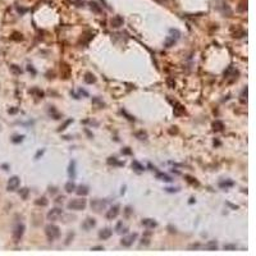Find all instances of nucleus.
<instances>
[{"label":"nucleus","instance_id":"obj_1","mask_svg":"<svg viewBox=\"0 0 256 256\" xmlns=\"http://www.w3.org/2000/svg\"><path fill=\"white\" fill-rule=\"evenodd\" d=\"M45 234H46L48 240L52 242L60 237V228L58 226H55V224H48L45 227Z\"/></svg>","mask_w":256,"mask_h":256},{"label":"nucleus","instance_id":"obj_2","mask_svg":"<svg viewBox=\"0 0 256 256\" xmlns=\"http://www.w3.org/2000/svg\"><path fill=\"white\" fill-rule=\"evenodd\" d=\"M87 206V200L85 199H73L68 202L67 208L69 210H76V211H79V210H85Z\"/></svg>","mask_w":256,"mask_h":256},{"label":"nucleus","instance_id":"obj_3","mask_svg":"<svg viewBox=\"0 0 256 256\" xmlns=\"http://www.w3.org/2000/svg\"><path fill=\"white\" fill-rule=\"evenodd\" d=\"M24 230H26V227H24L23 223H18L14 227V230H13V240H14V242H19L22 240Z\"/></svg>","mask_w":256,"mask_h":256},{"label":"nucleus","instance_id":"obj_4","mask_svg":"<svg viewBox=\"0 0 256 256\" xmlns=\"http://www.w3.org/2000/svg\"><path fill=\"white\" fill-rule=\"evenodd\" d=\"M119 213H121V205L114 204L113 206H110L109 208V210H108L106 214H105V216H106L108 220H113L119 215Z\"/></svg>","mask_w":256,"mask_h":256},{"label":"nucleus","instance_id":"obj_5","mask_svg":"<svg viewBox=\"0 0 256 256\" xmlns=\"http://www.w3.org/2000/svg\"><path fill=\"white\" fill-rule=\"evenodd\" d=\"M137 237H138V234H137V233L127 234V236H124V237L121 240V245H122V246H124V247H131L132 245L136 242Z\"/></svg>","mask_w":256,"mask_h":256},{"label":"nucleus","instance_id":"obj_6","mask_svg":"<svg viewBox=\"0 0 256 256\" xmlns=\"http://www.w3.org/2000/svg\"><path fill=\"white\" fill-rule=\"evenodd\" d=\"M105 208H106V201H105V200L96 199V200H92V201H91V209H92L94 211L100 213L101 210H104Z\"/></svg>","mask_w":256,"mask_h":256},{"label":"nucleus","instance_id":"obj_7","mask_svg":"<svg viewBox=\"0 0 256 256\" xmlns=\"http://www.w3.org/2000/svg\"><path fill=\"white\" fill-rule=\"evenodd\" d=\"M62 215H63V210L60 208H54L48 213L46 218H48V220H50V222H55V220H58Z\"/></svg>","mask_w":256,"mask_h":256},{"label":"nucleus","instance_id":"obj_8","mask_svg":"<svg viewBox=\"0 0 256 256\" xmlns=\"http://www.w3.org/2000/svg\"><path fill=\"white\" fill-rule=\"evenodd\" d=\"M19 183H21L19 177H17V176L10 177L9 181H8V184H6V190L10 191V192H12V191H16L17 188L19 187Z\"/></svg>","mask_w":256,"mask_h":256},{"label":"nucleus","instance_id":"obj_9","mask_svg":"<svg viewBox=\"0 0 256 256\" xmlns=\"http://www.w3.org/2000/svg\"><path fill=\"white\" fill-rule=\"evenodd\" d=\"M95 227H96V220L94 218H86L82 223V229H85V230H91Z\"/></svg>","mask_w":256,"mask_h":256},{"label":"nucleus","instance_id":"obj_10","mask_svg":"<svg viewBox=\"0 0 256 256\" xmlns=\"http://www.w3.org/2000/svg\"><path fill=\"white\" fill-rule=\"evenodd\" d=\"M111 236H113V229L111 228H103L101 230H99L100 240H109Z\"/></svg>","mask_w":256,"mask_h":256},{"label":"nucleus","instance_id":"obj_11","mask_svg":"<svg viewBox=\"0 0 256 256\" xmlns=\"http://www.w3.org/2000/svg\"><path fill=\"white\" fill-rule=\"evenodd\" d=\"M123 23H124V21H123V18H122L121 16H115L110 21V24H111V27H113V28H119L121 26H123Z\"/></svg>","mask_w":256,"mask_h":256},{"label":"nucleus","instance_id":"obj_12","mask_svg":"<svg viewBox=\"0 0 256 256\" xmlns=\"http://www.w3.org/2000/svg\"><path fill=\"white\" fill-rule=\"evenodd\" d=\"M142 226L146 227L147 229H154L155 227H157V223H156L154 219L146 218V219H142Z\"/></svg>","mask_w":256,"mask_h":256},{"label":"nucleus","instance_id":"obj_13","mask_svg":"<svg viewBox=\"0 0 256 256\" xmlns=\"http://www.w3.org/2000/svg\"><path fill=\"white\" fill-rule=\"evenodd\" d=\"M68 174H69V178H71L72 181L76 178V161H74V160H72L71 163H69Z\"/></svg>","mask_w":256,"mask_h":256},{"label":"nucleus","instance_id":"obj_14","mask_svg":"<svg viewBox=\"0 0 256 256\" xmlns=\"http://www.w3.org/2000/svg\"><path fill=\"white\" fill-rule=\"evenodd\" d=\"M76 192H77V195H79V196H86V195H89L90 190H89L87 186L81 184V186H78V187H76Z\"/></svg>","mask_w":256,"mask_h":256},{"label":"nucleus","instance_id":"obj_15","mask_svg":"<svg viewBox=\"0 0 256 256\" xmlns=\"http://www.w3.org/2000/svg\"><path fill=\"white\" fill-rule=\"evenodd\" d=\"M76 183L73 181H69V182H67L65 183V186H64V190H65V192L67 194H72V192H74L76 191Z\"/></svg>","mask_w":256,"mask_h":256},{"label":"nucleus","instance_id":"obj_16","mask_svg":"<svg viewBox=\"0 0 256 256\" xmlns=\"http://www.w3.org/2000/svg\"><path fill=\"white\" fill-rule=\"evenodd\" d=\"M115 230H117V233H119V234H123V233L128 232V228L124 226L123 222H118L117 227H115Z\"/></svg>","mask_w":256,"mask_h":256},{"label":"nucleus","instance_id":"obj_17","mask_svg":"<svg viewBox=\"0 0 256 256\" xmlns=\"http://www.w3.org/2000/svg\"><path fill=\"white\" fill-rule=\"evenodd\" d=\"M233 186H234V182H233V181H230V179H226V181L219 182V187H220V188H223V190H227V188L233 187Z\"/></svg>","mask_w":256,"mask_h":256},{"label":"nucleus","instance_id":"obj_18","mask_svg":"<svg viewBox=\"0 0 256 256\" xmlns=\"http://www.w3.org/2000/svg\"><path fill=\"white\" fill-rule=\"evenodd\" d=\"M83 81H85L86 83H89V85H92V83L96 82V77L92 74V73H86L85 77H83Z\"/></svg>","mask_w":256,"mask_h":256},{"label":"nucleus","instance_id":"obj_19","mask_svg":"<svg viewBox=\"0 0 256 256\" xmlns=\"http://www.w3.org/2000/svg\"><path fill=\"white\" fill-rule=\"evenodd\" d=\"M205 250H209V251H215L216 248H218V242L216 241H209L208 243L205 245Z\"/></svg>","mask_w":256,"mask_h":256},{"label":"nucleus","instance_id":"obj_20","mask_svg":"<svg viewBox=\"0 0 256 256\" xmlns=\"http://www.w3.org/2000/svg\"><path fill=\"white\" fill-rule=\"evenodd\" d=\"M223 128H224V123L222 121H215L213 123V129L215 132H219V131H223Z\"/></svg>","mask_w":256,"mask_h":256},{"label":"nucleus","instance_id":"obj_21","mask_svg":"<svg viewBox=\"0 0 256 256\" xmlns=\"http://www.w3.org/2000/svg\"><path fill=\"white\" fill-rule=\"evenodd\" d=\"M132 168H133V169H135L136 172H143V170H145L143 165H142L141 163H138L137 160H133V161H132Z\"/></svg>","mask_w":256,"mask_h":256},{"label":"nucleus","instance_id":"obj_22","mask_svg":"<svg viewBox=\"0 0 256 256\" xmlns=\"http://www.w3.org/2000/svg\"><path fill=\"white\" fill-rule=\"evenodd\" d=\"M183 113H184V108L179 103H177V104H176V108H174V115L179 117V115H182Z\"/></svg>","mask_w":256,"mask_h":256},{"label":"nucleus","instance_id":"obj_23","mask_svg":"<svg viewBox=\"0 0 256 256\" xmlns=\"http://www.w3.org/2000/svg\"><path fill=\"white\" fill-rule=\"evenodd\" d=\"M35 204H36L37 206H48V204H49V200L46 199V197H38L36 201H35Z\"/></svg>","mask_w":256,"mask_h":256},{"label":"nucleus","instance_id":"obj_24","mask_svg":"<svg viewBox=\"0 0 256 256\" xmlns=\"http://www.w3.org/2000/svg\"><path fill=\"white\" fill-rule=\"evenodd\" d=\"M156 177L159 178L160 181H165V182H172V181H173L169 176H168V174H165V173H160V172H157V173H156Z\"/></svg>","mask_w":256,"mask_h":256},{"label":"nucleus","instance_id":"obj_25","mask_svg":"<svg viewBox=\"0 0 256 256\" xmlns=\"http://www.w3.org/2000/svg\"><path fill=\"white\" fill-rule=\"evenodd\" d=\"M176 38L174 37H172V36H168L167 38H165V41H164V44H165V46L167 48H172L174 44H176Z\"/></svg>","mask_w":256,"mask_h":256},{"label":"nucleus","instance_id":"obj_26","mask_svg":"<svg viewBox=\"0 0 256 256\" xmlns=\"http://www.w3.org/2000/svg\"><path fill=\"white\" fill-rule=\"evenodd\" d=\"M135 135H136V137H137L138 140H146L147 138V133L143 132V131H138V132H136Z\"/></svg>","mask_w":256,"mask_h":256},{"label":"nucleus","instance_id":"obj_27","mask_svg":"<svg viewBox=\"0 0 256 256\" xmlns=\"http://www.w3.org/2000/svg\"><path fill=\"white\" fill-rule=\"evenodd\" d=\"M28 192H30L28 188H22V190H19V195H21V197L26 200V199H27V196H28Z\"/></svg>","mask_w":256,"mask_h":256},{"label":"nucleus","instance_id":"obj_28","mask_svg":"<svg viewBox=\"0 0 256 256\" xmlns=\"http://www.w3.org/2000/svg\"><path fill=\"white\" fill-rule=\"evenodd\" d=\"M23 138H24V136L23 135H18V136H14V137L12 138V142L13 143H19V142H22L23 141Z\"/></svg>","mask_w":256,"mask_h":256},{"label":"nucleus","instance_id":"obj_29","mask_svg":"<svg viewBox=\"0 0 256 256\" xmlns=\"http://www.w3.org/2000/svg\"><path fill=\"white\" fill-rule=\"evenodd\" d=\"M10 69H12L13 73H16V74H21V73H22V69H21L18 65H14V64L10 65Z\"/></svg>","mask_w":256,"mask_h":256},{"label":"nucleus","instance_id":"obj_30","mask_svg":"<svg viewBox=\"0 0 256 256\" xmlns=\"http://www.w3.org/2000/svg\"><path fill=\"white\" fill-rule=\"evenodd\" d=\"M108 164H115V165H122V163H118L115 157H109V159H108Z\"/></svg>","mask_w":256,"mask_h":256},{"label":"nucleus","instance_id":"obj_31","mask_svg":"<svg viewBox=\"0 0 256 256\" xmlns=\"http://www.w3.org/2000/svg\"><path fill=\"white\" fill-rule=\"evenodd\" d=\"M72 122H73L72 119H68V121H67V122H64V124H63V126H60V128H59V131H64V129L67 128V126H68V124H71Z\"/></svg>","mask_w":256,"mask_h":256},{"label":"nucleus","instance_id":"obj_32","mask_svg":"<svg viewBox=\"0 0 256 256\" xmlns=\"http://www.w3.org/2000/svg\"><path fill=\"white\" fill-rule=\"evenodd\" d=\"M165 191L169 192V194H173V192H178V191H179V188H177V187H167Z\"/></svg>","mask_w":256,"mask_h":256},{"label":"nucleus","instance_id":"obj_33","mask_svg":"<svg viewBox=\"0 0 256 256\" xmlns=\"http://www.w3.org/2000/svg\"><path fill=\"white\" fill-rule=\"evenodd\" d=\"M236 245H230V243H227L224 245V250H236Z\"/></svg>","mask_w":256,"mask_h":256},{"label":"nucleus","instance_id":"obj_34","mask_svg":"<svg viewBox=\"0 0 256 256\" xmlns=\"http://www.w3.org/2000/svg\"><path fill=\"white\" fill-rule=\"evenodd\" d=\"M245 96L247 97V87H246V89H243V91H242V95H241V101H242V103H245V101H246V100H245Z\"/></svg>","mask_w":256,"mask_h":256},{"label":"nucleus","instance_id":"obj_35","mask_svg":"<svg viewBox=\"0 0 256 256\" xmlns=\"http://www.w3.org/2000/svg\"><path fill=\"white\" fill-rule=\"evenodd\" d=\"M122 154H123V155H131L132 151L129 150V147H124V149L122 150Z\"/></svg>","mask_w":256,"mask_h":256},{"label":"nucleus","instance_id":"obj_36","mask_svg":"<svg viewBox=\"0 0 256 256\" xmlns=\"http://www.w3.org/2000/svg\"><path fill=\"white\" fill-rule=\"evenodd\" d=\"M73 236H74V233H69L68 234V237H67V240H65V245H69L71 240H73Z\"/></svg>","mask_w":256,"mask_h":256},{"label":"nucleus","instance_id":"obj_37","mask_svg":"<svg viewBox=\"0 0 256 256\" xmlns=\"http://www.w3.org/2000/svg\"><path fill=\"white\" fill-rule=\"evenodd\" d=\"M91 8H92L94 10H95V12H100V8H99V6H97V4H96V3H91Z\"/></svg>","mask_w":256,"mask_h":256},{"label":"nucleus","instance_id":"obj_38","mask_svg":"<svg viewBox=\"0 0 256 256\" xmlns=\"http://www.w3.org/2000/svg\"><path fill=\"white\" fill-rule=\"evenodd\" d=\"M122 113H123V114L126 115V117H127V118L129 119V121H135V118H133L132 115H129V114H128V113H127V111H126V110H122Z\"/></svg>","mask_w":256,"mask_h":256},{"label":"nucleus","instance_id":"obj_39","mask_svg":"<svg viewBox=\"0 0 256 256\" xmlns=\"http://www.w3.org/2000/svg\"><path fill=\"white\" fill-rule=\"evenodd\" d=\"M168 86H169L170 89H173V87L176 86V83L173 82V79H172V78H169V79H168Z\"/></svg>","mask_w":256,"mask_h":256},{"label":"nucleus","instance_id":"obj_40","mask_svg":"<svg viewBox=\"0 0 256 256\" xmlns=\"http://www.w3.org/2000/svg\"><path fill=\"white\" fill-rule=\"evenodd\" d=\"M27 71H28V72H32V74H36V71H35V68H33L32 65H28V67H27Z\"/></svg>","mask_w":256,"mask_h":256},{"label":"nucleus","instance_id":"obj_41","mask_svg":"<svg viewBox=\"0 0 256 256\" xmlns=\"http://www.w3.org/2000/svg\"><path fill=\"white\" fill-rule=\"evenodd\" d=\"M44 152H45V150H40V151H38V152L36 154V156H35V159H38V157H40L41 155H43Z\"/></svg>","mask_w":256,"mask_h":256},{"label":"nucleus","instance_id":"obj_42","mask_svg":"<svg viewBox=\"0 0 256 256\" xmlns=\"http://www.w3.org/2000/svg\"><path fill=\"white\" fill-rule=\"evenodd\" d=\"M63 200H64V197H63V196H62V197L59 196V197H58L57 200H55V201H57V202H60V201H62V202H63Z\"/></svg>","mask_w":256,"mask_h":256},{"label":"nucleus","instance_id":"obj_43","mask_svg":"<svg viewBox=\"0 0 256 256\" xmlns=\"http://www.w3.org/2000/svg\"><path fill=\"white\" fill-rule=\"evenodd\" d=\"M9 113L14 114V113H17V109H9Z\"/></svg>","mask_w":256,"mask_h":256},{"label":"nucleus","instance_id":"obj_44","mask_svg":"<svg viewBox=\"0 0 256 256\" xmlns=\"http://www.w3.org/2000/svg\"><path fill=\"white\" fill-rule=\"evenodd\" d=\"M55 192H57V190H55V188H50V194H55Z\"/></svg>","mask_w":256,"mask_h":256},{"label":"nucleus","instance_id":"obj_45","mask_svg":"<svg viewBox=\"0 0 256 256\" xmlns=\"http://www.w3.org/2000/svg\"><path fill=\"white\" fill-rule=\"evenodd\" d=\"M194 201H195V199L191 197V199H190V204H194Z\"/></svg>","mask_w":256,"mask_h":256},{"label":"nucleus","instance_id":"obj_46","mask_svg":"<svg viewBox=\"0 0 256 256\" xmlns=\"http://www.w3.org/2000/svg\"><path fill=\"white\" fill-rule=\"evenodd\" d=\"M92 250H103V247H94Z\"/></svg>","mask_w":256,"mask_h":256}]
</instances>
